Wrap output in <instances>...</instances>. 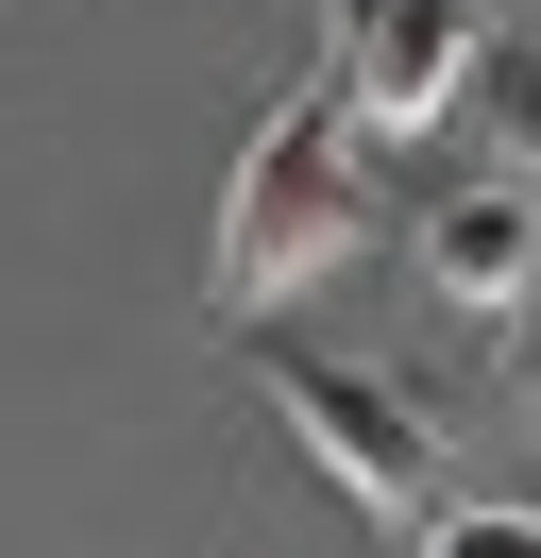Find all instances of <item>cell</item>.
Instances as JSON below:
<instances>
[{
  "label": "cell",
  "mask_w": 541,
  "mask_h": 558,
  "mask_svg": "<svg viewBox=\"0 0 541 558\" xmlns=\"http://www.w3.org/2000/svg\"><path fill=\"white\" fill-rule=\"evenodd\" d=\"M372 238V170H356V119L338 102H288V119H254V153L220 170V322H270V305H304V288L338 271V254Z\"/></svg>",
  "instance_id": "6da1fadb"
},
{
  "label": "cell",
  "mask_w": 541,
  "mask_h": 558,
  "mask_svg": "<svg viewBox=\"0 0 541 558\" xmlns=\"http://www.w3.org/2000/svg\"><path fill=\"white\" fill-rule=\"evenodd\" d=\"M254 373H270V423H288L372 524H440V423L406 407L389 373H356V355H322V339H270Z\"/></svg>",
  "instance_id": "7a4b0ae2"
},
{
  "label": "cell",
  "mask_w": 541,
  "mask_h": 558,
  "mask_svg": "<svg viewBox=\"0 0 541 558\" xmlns=\"http://www.w3.org/2000/svg\"><path fill=\"white\" fill-rule=\"evenodd\" d=\"M338 119L356 136H440V119L473 102V69H491V17L473 0H338Z\"/></svg>",
  "instance_id": "3957f363"
},
{
  "label": "cell",
  "mask_w": 541,
  "mask_h": 558,
  "mask_svg": "<svg viewBox=\"0 0 541 558\" xmlns=\"http://www.w3.org/2000/svg\"><path fill=\"white\" fill-rule=\"evenodd\" d=\"M423 271H440V305H507V288L541 271V170H507V153H491V170L423 220Z\"/></svg>",
  "instance_id": "277c9868"
},
{
  "label": "cell",
  "mask_w": 541,
  "mask_h": 558,
  "mask_svg": "<svg viewBox=\"0 0 541 558\" xmlns=\"http://www.w3.org/2000/svg\"><path fill=\"white\" fill-rule=\"evenodd\" d=\"M473 119H491V153H507V170H541V35H507L491 69H473Z\"/></svg>",
  "instance_id": "5b68a950"
},
{
  "label": "cell",
  "mask_w": 541,
  "mask_h": 558,
  "mask_svg": "<svg viewBox=\"0 0 541 558\" xmlns=\"http://www.w3.org/2000/svg\"><path fill=\"white\" fill-rule=\"evenodd\" d=\"M423 558H541V508H440Z\"/></svg>",
  "instance_id": "8992f818"
},
{
  "label": "cell",
  "mask_w": 541,
  "mask_h": 558,
  "mask_svg": "<svg viewBox=\"0 0 541 558\" xmlns=\"http://www.w3.org/2000/svg\"><path fill=\"white\" fill-rule=\"evenodd\" d=\"M491 339H507V389H525V407H541V271H525V288H507V305H491Z\"/></svg>",
  "instance_id": "52a82bcc"
}]
</instances>
